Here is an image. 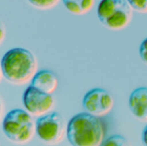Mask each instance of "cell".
<instances>
[{
	"label": "cell",
	"instance_id": "52a82bcc",
	"mask_svg": "<svg viewBox=\"0 0 147 146\" xmlns=\"http://www.w3.org/2000/svg\"><path fill=\"white\" fill-rule=\"evenodd\" d=\"M114 104L115 101L112 95L101 88L89 90L83 99V107L85 112L97 117H102L110 113Z\"/></svg>",
	"mask_w": 147,
	"mask_h": 146
},
{
	"label": "cell",
	"instance_id": "277c9868",
	"mask_svg": "<svg viewBox=\"0 0 147 146\" xmlns=\"http://www.w3.org/2000/svg\"><path fill=\"white\" fill-rule=\"evenodd\" d=\"M134 9L127 0H101L97 6V17L107 28L119 31L132 22Z\"/></svg>",
	"mask_w": 147,
	"mask_h": 146
},
{
	"label": "cell",
	"instance_id": "8992f818",
	"mask_svg": "<svg viewBox=\"0 0 147 146\" xmlns=\"http://www.w3.org/2000/svg\"><path fill=\"white\" fill-rule=\"evenodd\" d=\"M22 102L28 113L34 116H42L50 113L54 107V98L34 86H28L22 96Z\"/></svg>",
	"mask_w": 147,
	"mask_h": 146
},
{
	"label": "cell",
	"instance_id": "7c38bea8",
	"mask_svg": "<svg viewBox=\"0 0 147 146\" xmlns=\"http://www.w3.org/2000/svg\"><path fill=\"white\" fill-rule=\"evenodd\" d=\"M28 3L39 9H50L55 7L60 0H28Z\"/></svg>",
	"mask_w": 147,
	"mask_h": 146
},
{
	"label": "cell",
	"instance_id": "4fadbf2b",
	"mask_svg": "<svg viewBox=\"0 0 147 146\" xmlns=\"http://www.w3.org/2000/svg\"><path fill=\"white\" fill-rule=\"evenodd\" d=\"M134 10L146 14L147 13V0H127Z\"/></svg>",
	"mask_w": 147,
	"mask_h": 146
},
{
	"label": "cell",
	"instance_id": "d6986e66",
	"mask_svg": "<svg viewBox=\"0 0 147 146\" xmlns=\"http://www.w3.org/2000/svg\"><path fill=\"white\" fill-rule=\"evenodd\" d=\"M0 146H1V144H0Z\"/></svg>",
	"mask_w": 147,
	"mask_h": 146
},
{
	"label": "cell",
	"instance_id": "5bb4252c",
	"mask_svg": "<svg viewBox=\"0 0 147 146\" xmlns=\"http://www.w3.org/2000/svg\"><path fill=\"white\" fill-rule=\"evenodd\" d=\"M140 56L142 61L147 65V38L145 39L140 46Z\"/></svg>",
	"mask_w": 147,
	"mask_h": 146
},
{
	"label": "cell",
	"instance_id": "e0dca14e",
	"mask_svg": "<svg viewBox=\"0 0 147 146\" xmlns=\"http://www.w3.org/2000/svg\"><path fill=\"white\" fill-rule=\"evenodd\" d=\"M2 115H3V104H2V102L0 100V120L2 118Z\"/></svg>",
	"mask_w": 147,
	"mask_h": 146
},
{
	"label": "cell",
	"instance_id": "30bf717a",
	"mask_svg": "<svg viewBox=\"0 0 147 146\" xmlns=\"http://www.w3.org/2000/svg\"><path fill=\"white\" fill-rule=\"evenodd\" d=\"M62 2L70 13L82 15L89 13L93 9L96 0H62Z\"/></svg>",
	"mask_w": 147,
	"mask_h": 146
},
{
	"label": "cell",
	"instance_id": "5b68a950",
	"mask_svg": "<svg viewBox=\"0 0 147 146\" xmlns=\"http://www.w3.org/2000/svg\"><path fill=\"white\" fill-rule=\"evenodd\" d=\"M65 119L58 112H50L35 121L36 134L47 145H56L61 143L67 133Z\"/></svg>",
	"mask_w": 147,
	"mask_h": 146
},
{
	"label": "cell",
	"instance_id": "7a4b0ae2",
	"mask_svg": "<svg viewBox=\"0 0 147 146\" xmlns=\"http://www.w3.org/2000/svg\"><path fill=\"white\" fill-rule=\"evenodd\" d=\"M0 64L3 77L13 84L22 85L32 81L38 71L35 56L29 50L22 47L6 52Z\"/></svg>",
	"mask_w": 147,
	"mask_h": 146
},
{
	"label": "cell",
	"instance_id": "ac0fdd59",
	"mask_svg": "<svg viewBox=\"0 0 147 146\" xmlns=\"http://www.w3.org/2000/svg\"><path fill=\"white\" fill-rule=\"evenodd\" d=\"M3 78V73H2V68H1V64H0V83Z\"/></svg>",
	"mask_w": 147,
	"mask_h": 146
},
{
	"label": "cell",
	"instance_id": "6da1fadb",
	"mask_svg": "<svg viewBox=\"0 0 147 146\" xmlns=\"http://www.w3.org/2000/svg\"><path fill=\"white\" fill-rule=\"evenodd\" d=\"M66 137L72 146H100L105 139V126L100 117L80 113L69 120Z\"/></svg>",
	"mask_w": 147,
	"mask_h": 146
},
{
	"label": "cell",
	"instance_id": "2e32d148",
	"mask_svg": "<svg viewBox=\"0 0 147 146\" xmlns=\"http://www.w3.org/2000/svg\"><path fill=\"white\" fill-rule=\"evenodd\" d=\"M142 142L144 146H147V125L142 132Z\"/></svg>",
	"mask_w": 147,
	"mask_h": 146
},
{
	"label": "cell",
	"instance_id": "8fae6325",
	"mask_svg": "<svg viewBox=\"0 0 147 146\" xmlns=\"http://www.w3.org/2000/svg\"><path fill=\"white\" fill-rule=\"evenodd\" d=\"M100 146H132V144L126 137L115 134L105 139Z\"/></svg>",
	"mask_w": 147,
	"mask_h": 146
},
{
	"label": "cell",
	"instance_id": "3957f363",
	"mask_svg": "<svg viewBox=\"0 0 147 146\" xmlns=\"http://www.w3.org/2000/svg\"><path fill=\"white\" fill-rule=\"evenodd\" d=\"M2 128L9 140L17 145L30 142L36 134L35 121L27 111L16 108L3 118Z\"/></svg>",
	"mask_w": 147,
	"mask_h": 146
},
{
	"label": "cell",
	"instance_id": "9a60e30c",
	"mask_svg": "<svg viewBox=\"0 0 147 146\" xmlns=\"http://www.w3.org/2000/svg\"><path fill=\"white\" fill-rule=\"evenodd\" d=\"M5 37H6V28H5L3 22L0 20V46L4 41Z\"/></svg>",
	"mask_w": 147,
	"mask_h": 146
},
{
	"label": "cell",
	"instance_id": "ba28073f",
	"mask_svg": "<svg viewBox=\"0 0 147 146\" xmlns=\"http://www.w3.org/2000/svg\"><path fill=\"white\" fill-rule=\"evenodd\" d=\"M128 102L133 115L142 122H147V87L135 89L131 93Z\"/></svg>",
	"mask_w": 147,
	"mask_h": 146
},
{
	"label": "cell",
	"instance_id": "9c48e42d",
	"mask_svg": "<svg viewBox=\"0 0 147 146\" xmlns=\"http://www.w3.org/2000/svg\"><path fill=\"white\" fill-rule=\"evenodd\" d=\"M31 85L45 93L52 95L58 88L59 79L53 71L41 70L37 71L34 76Z\"/></svg>",
	"mask_w": 147,
	"mask_h": 146
}]
</instances>
